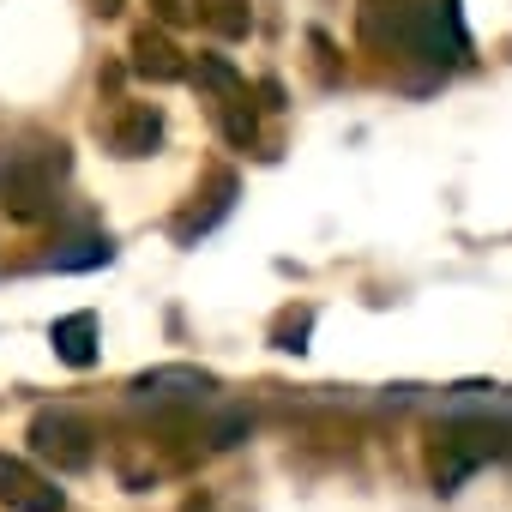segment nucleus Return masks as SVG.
Returning a JSON list of instances; mask_svg holds the SVG:
<instances>
[{
    "label": "nucleus",
    "instance_id": "nucleus-1",
    "mask_svg": "<svg viewBox=\"0 0 512 512\" xmlns=\"http://www.w3.org/2000/svg\"><path fill=\"white\" fill-rule=\"evenodd\" d=\"M67 175V151L37 157L19 145H0V211L19 223H43L55 211V181Z\"/></svg>",
    "mask_w": 512,
    "mask_h": 512
},
{
    "label": "nucleus",
    "instance_id": "nucleus-2",
    "mask_svg": "<svg viewBox=\"0 0 512 512\" xmlns=\"http://www.w3.org/2000/svg\"><path fill=\"white\" fill-rule=\"evenodd\" d=\"M392 37L434 67H458L470 55V31H464L458 0H416V7H404L392 19Z\"/></svg>",
    "mask_w": 512,
    "mask_h": 512
},
{
    "label": "nucleus",
    "instance_id": "nucleus-3",
    "mask_svg": "<svg viewBox=\"0 0 512 512\" xmlns=\"http://www.w3.org/2000/svg\"><path fill=\"white\" fill-rule=\"evenodd\" d=\"M500 452H506V428H494V422H452V428H440L434 434V458H428L434 488L440 494H458V482L476 476Z\"/></svg>",
    "mask_w": 512,
    "mask_h": 512
},
{
    "label": "nucleus",
    "instance_id": "nucleus-4",
    "mask_svg": "<svg viewBox=\"0 0 512 512\" xmlns=\"http://www.w3.org/2000/svg\"><path fill=\"white\" fill-rule=\"evenodd\" d=\"M91 422L85 416H73V410H37L31 416V446H37V458H55L61 470H85L91 464Z\"/></svg>",
    "mask_w": 512,
    "mask_h": 512
},
{
    "label": "nucleus",
    "instance_id": "nucleus-5",
    "mask_svg": "<svg viewBox=\"0 0 512 512\" xmlns=\"http://www.w3.org/2000/svg\"><path fill=\"white\" fill-rule=\"evenodd\" d=\"M0 506H13V512H61L67 494H61L49 476H37L25 458H7V452H0Z\"/></svg>",
    "mask_w": 512,
    "mask_h": 512
},
{
    "label": "nucleus",
    "instance_id": "nucleus-6",
    "mask_svg": "<svg viewBox=\"0 0 512 512\" xmlns=\"http://www.w3.org/2000/svg\"><path fill=\"white\" fill-rule=\"evenodd\" d=\"M127 392H133L139 404H157V410H169V404H205L211 380H205L199 368H157V374H139Z\"/></svg>",
    "mask_w": 512,
    "mask_h": 512
},
{
    "label": "nucleus",
    "instance_id": "nucleus-7",
    "mask_svg": "<svg viewBox=\"0 0 512 512\" xmlns=\"http://www.w3.org/2000/svg\"><path fill=\"white\" fill-rule=\"evenodd\" d=\"M133 73L139 79H151V85H175V79H187V61H181V49L163 37V31H139L133 37Z\"/></svg>",
    "mask_w": 512,
    "mask_h": 512
},
{
    "label": "nucleus",
    "instance_id": "nucleus-8",
    "mask_svg": "<svg viewBox=\"0 0 512 512\" xmlns=\"http://www.w3.org/2000/svg\"><path fill=\"white\" fill-rule=\"evenodd\" d=\"M163 145V115L151 109V103H133L115 127H109V151L115 157H151Z\"/></svg>",
    "mask_w": 512,
    "mask_h": 512
},
{
    "label": "nucleus",
    "instance_id": "nucleus-9",
    "mask_svg": "<svg viewBox=\"0 0 512 512\" xmlns=\"http://www.w3.org/2000/svg\"><path fill=\"white\" fill-rule=\"evenodd\" d=\"M49 344H55V356H61L67 368H91V362H97V314H91V308L61 314V320L49 326Z\"/></svg>",
    "mask_w": 512,
    "mask_h": 512
},
{
    "label": "nucleus",
    "instance_id": "nucleus-10",
    "mask_svg": "<svg viewBox=\"0 0 512 512\" xmlns=\"http://www.w3.org/2000/svg\"><path fill=\"white\" fill-rule=\"evenodd\" d=\"M109 260H115L109 235H73V241H61V247L49 253L55 272H91V266H109Z\"/></svg>",
    "mask_w": 512,
    "mask_h": 512
},
{
    "label": "nucleus",
    "instance_id": "nucleus-11",
    "mask_svg": "<svg viewBox=\"0 0 512 512\" xmlns=\"http://www.w3.org/2000/svg\"><path fill=\"white\" fill-rule=\"evenodd\" d=\"M247 428H253L247 410H223V416L211 422V446H235V440H247Z\"/></svg>",
    "mask_w": 512,
    "mask_h": 512
},
{
    "label": "nucleus",
    "instance_id": "nucleus-12",
    "mask_svg": "<svg viewBox=\"0 0 512 512\" xmlns=\"http://www.w3.org/2000/svg\"><path fill=\"white\" fill-rule=\"evenodd\" d=\"M302 338H308V314H302V320H284V326H278V350H308Z\"/></svg>",
    "mask_w": 512,
    "mask_h": 512
},
{
    "label": "nucleus",
    "instance_id": "nucleus-13",
    "mask_svg": "<svg viewBox=\"0 0 512 512\" xmlns=\"http://www.w3.org/2000/svg\"><path fill=\"white\" fill-rule=\"evenodd\" d=\"M91 13H103V19H115V13H121V0H91Z\"/></svg>",
    "mask_w": 512,
    "mask_h": 512
}]
</instances>
